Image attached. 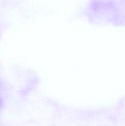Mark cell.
I'll return each instance as SVG.
<instances>
[{"mask_svg":"<svg viewBox=\"0 0 125 126\" xmlns=\"http://www.w3.org/2000/svg\"><path fill=\"white\" fill-rule=\"evenodd\" d=\"M3 102V98H2V94H1V89H0V111H1V106H2V103Z\"/></svg>","mask_w":125,"mask_h":126,"instance_id":"1","label":"cell"}]
</instances>
